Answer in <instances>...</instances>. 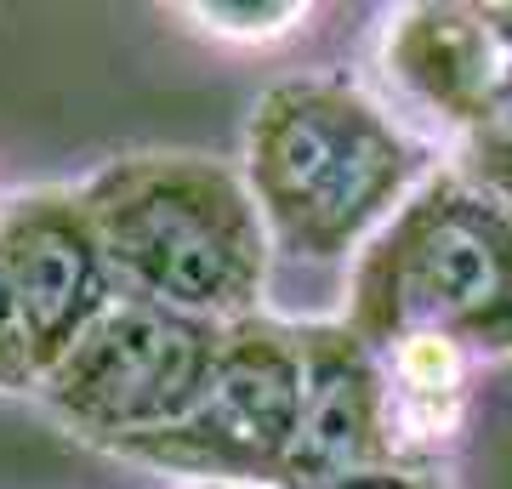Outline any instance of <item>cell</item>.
<instances>
[{"mask_svg":"<svg viewBox=\"0 0 512 489\" xmlns=\"http://www.w3.org/2000/svg\"><path fill=\"white\" fill-rule=\"evenodd\" d=\"M433 165V143L348 74H285L245 114L239 177L296 262H353Z\"/></svg>","mask_w":512,"mask_h":489,"instance_id":"obj_1","label":"cell"},{"mask_svg":"<svg viewBox=\"0 0 512 489\" xmlns=\"http://www.w3.org/2000/svg\"><path fill=\"white\" fill-rule=\"evenodd\" d=\"M126 296L205 325L268 313L274 245L239 165L200 148H131L80 177Z\"/></svg>","mask_w":512,"mask_h":489,"instance_id":"obj_2","label":"cell"},{"mask_svg":"<svg viewBox=\"0 0 512 489\" xmlns=\"http://www.w3.org/2000/svg\"><path fill=\"white\" fill-rule=\"evenodd\" d=\"M342 325L370 353L450 342L473 364L512 359V211L450 165H433L353 256Z\"/></svg>","mask_w":512,"mask_h":489,"instance_id":"obj_3","label":"cell"},{"mask_svg":"<svg viewBox=\"0 0 512 489\" xmlns=\"http://www.w3.org/2000/svg\"><path fill=\"white\" fill-rule=\"evenodd\" d=\"M222 330L228 325H205L143 296H120L40 376L35 404L69 438L120 455L137 438L177 427L200 404L205 381L217 370Z\"/></svg>","mask_w":512,"mask_h":489,"instance_id":"obj_4","label":"cell"},{"mask_svg":"<svg viewBox=\"0 0 512 489\" xmlns=\"http://www.w3.org/2000/svg\"><path fill=\"white\" fill-rule=\"evenodd\" d=\"M302 416V336L296 319L256 313L222 330L217 370L200 404L177 427L137 438L120 461L171 472L188 484H251L279 489Z\"/></svg>","mask_w":512,"mask_h":489,"instance_id":"obj_5","label":"cell"},{"mask_svg":"<svg viewBox=\"0 0 512 489\" xmlns=\"http://www.w3.org/2000/svg\"><path fill=\"white\" fill-rule=\"evenodd\" d=\"M0 285L40 376L126 296L80 200V182H35L0 194Z\"/></svg>","mask_w":512,"mask_h":489,"instance_id":"obj_6","label":"cell"},{"mask_svg":"<svg viewBox=\"0 0 512 489\" xmlns=\"http://www.w3.org/2000/svg\"><path fill=\"white\" fill-rule=\"evenodd\" d=\"M382 103L410 131L444 148L495 109L512 80V6L416 0L393 6L376 29Z\"/></svg>","mask_w":512,"mask_h":489,"instance_id":"obj_7","label":"cell"},{"mask_svg":"<svg viewBox=\"0 0 512 489\" xmlns=\"http://www.w3.org/2000/svg\"><path fill=\"white\" fill-rule=\"evenodd\" d=\"M302 336V416L279 489H330L353 472L387 467V381L382 359L342 319H296Z\"/></svg>","mask_w":512,"mask_h":489,"instance_id":"obj_8","label":"cell"},{"mask_svg":"<svg viewBox=\"0 0 512 489\" xmlns=\"http://www.w3.org/2000/svg\"><path fill=\"white\" fill-rule=\"evenodd\" d=\"M387 381V433L393 461L404 467H439L467 427L478 364L450 342H393L376 353Z\"/></svg>","mask_w":512,"mask_h":489,"instance_id":"obj_9","label":"cell"},{"mask_svg":"<svg viewBox=\"0 0 512 489\" xmlns=\"http://www.w3.org/2000/svg\"><path fill=\"white\" fill-rule=\"evenodd\" d=\"M171 18H183L194 35L217 40V46L262 52V46L302 35L313 23V6L308 0H183V6H171Z\"/></svg>","mask_w":512,"mask_h":489,"instance_id":"obj_10","label":"cell"},{"mask_svg":"<svg viewBox=\"0 0 512 489\" xmlns=\"http://www.w3.org/2000/svg\"><path fill=\"white\" fill-rule=\"evenodd\" d=\"M35 387H40L35 353H29V336H23L18 313H12V296L0 285V393L6 399H35Z\"/></svg>","mask_w":512,"mask_h":489,"instance_id":"obj_11","label":"cell"},{"mask_svg":"<svg viewBox=\"0 0 512 489\" xmlns=\"http://www.w3.org/2000/svg\"><path fill=\"white\" fill-rule=\"evenodd\" d=\"M330 489H450L439 467H404V461H387V467H370V472H353L342 484Z\"/></svg>","mask_w":512,"mask_h":489,"instance_id":"obj_12","label":"cell"},{"mask_svg":"<svg viewBox=\"0 0 512 489\" xmlns=\"http://www.w3.org/2000/svg\"><path fill=\"white\" fill-rule=\"evenodd\" d=\"M183 489H251V484H183Z\"/></svg>","mask_w":512,"mask_h":489,"instance_id":"obj_13","label":"cell"}]
</instances>
